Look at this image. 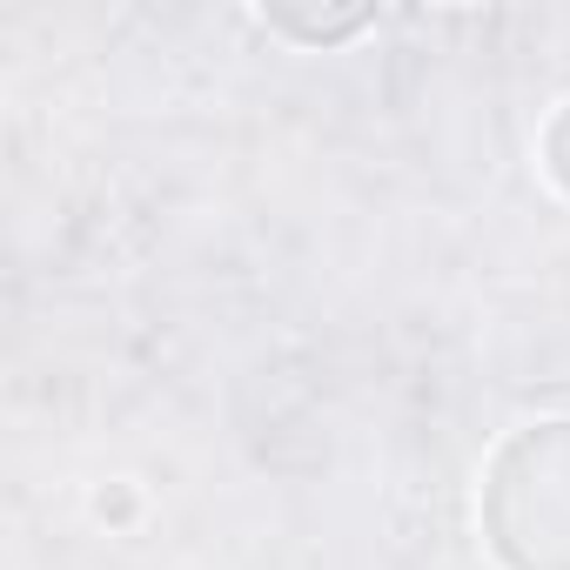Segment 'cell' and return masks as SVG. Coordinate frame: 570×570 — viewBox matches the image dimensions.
<instances>
[{
    "mask_svg": "<svg viewBox=\"0 0 570 570\" xmlns=\"http://www.w3.org/2000/svg\"><path fill=\"white\" fill-rule=\"evenodd\" d=\"M537 168H543V181L570 202V101H557L550 121L537 128Z\"/></svg>",
    "mask_w": 570,
    "mask_h": 570,
    "instance_id": "2",
    "label": "cell"
},
{
    "mask_svg": "<svg viewBox=\"0 0 570 570\" xmlns=\"http://www.w3.org/2000/svg\"><path fill=\"white\" fill-rule=\"evenodd\" d=\"M476 530L497 570H570V416L497 436L476 476Z\"/></svg>",
    "mask_w": 570,
    "mask_h": 570,
    "instance_id": "1",
    "label": "cell"
}]
</instances>
